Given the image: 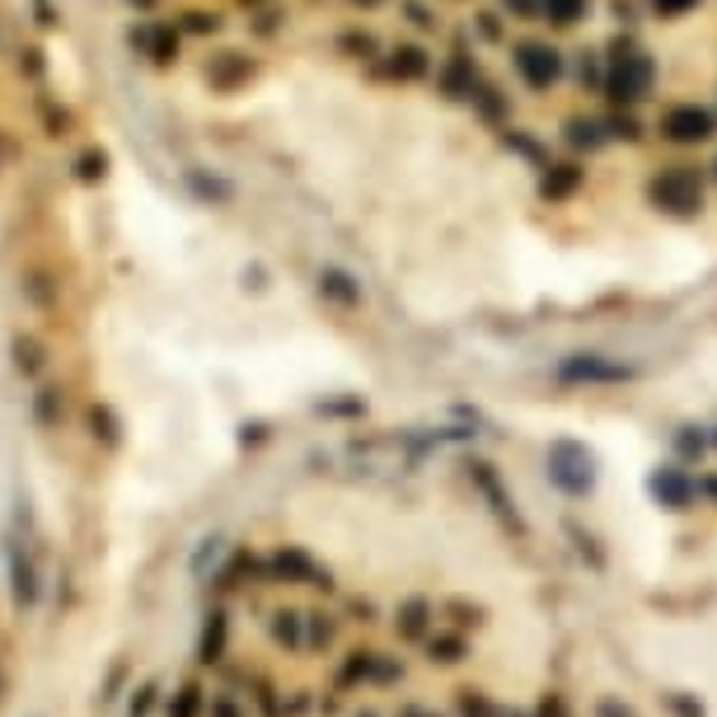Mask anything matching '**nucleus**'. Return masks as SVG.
I'll list each match as a JSON object with an SVG mask.
<instances>
[{
    "instance_id": "nucleus-2",
    "label": "nucleus",
    "mask_w": 717,
    "mask_h": 717,
    "mask_svg": "<svg viewBox=\"0 0 717 717\" xmlns=\"http://www.w3.org/2000/svg\"><path fill=\"white\" fill-rule=\"evenodd\" d=\"M20 295L33 305V310H52L57 305V295H61V287L52 282V272H43V268H29L24 277H20Z\"/></svg>"
},
{
    "instance_id": "nucleus-3",
    "label": "nucleus",
    "mask_w": 717,
    "mask_h": 717,
    "mask_svg": "<svg viewBox=\"0 0 717 717\" xmlns=\"http://www.w3.org/2000/svg\"><path fill=\"white\" fill-rule=\"evenodd\" d=\"M10 352H14V371L20 376H38L43 366H47V352H43V343L33 338V334H14V343H10Z\"/></svg>"
},
{
    "instance_id": "nucleus-4",
    "label": "nucleus",
    "mask_w": 717,
    "mask_h": 717,
    "mask_svg": "<svg viewBox=\"0 0 717 717\" xmlns=\"http://www.w3.org/2000/svg\"><path fill=\"white\" fill-rule=\"evenodd\" d=\"M103 173H109V150H99V146H90L76 160V183H99Z\"/></svg>"
},
{
    "instance_id": "nucleus-6",
    "label": "nucleus",
    "mask_w": 717,
    "mask_h": 717,
    "mask_svg": "<svg viewBox=\"0 0 717 717\" xmlns=\"http://www.w3.org/2000/svg\"><path fill=\"white\" fill-rule=\"evenodd\" d=\"M57 408H61V390H38V399H33V417H38L43 427H52Z\"/></svg>"
},
{
    "instance_id": "nucleus-7",
    "label": "nucleus",
    "mask_w": 717,
    "mask_h": 717,
    "mask_svg": "<svg viewBox=\"0 0 717 717\" xmlns=\"http://www.w3.org/2000/svg\"><path fill=\"white\" fill-rule=\"evenodd\" d=\"M20 76H29V80H43V76H47L43 47H24V52H20Z\"/></svg>"
},
{
    "instance_id": "nucleus-5",
    "label": "nucleus",
    "mask_w": 717,
    "mask_h": 717,
    "mask_svg": "<svg viewBox=\"0 0 717 717\" xmlns=\"http://www.w3.org/2000/svg\"><path fill=\"white\" fill-rule=\"evenodd\" d=\"M29 14H33V24H38L43 33H57L66 20H61V5H52V0H29Z\"/></svg>"
},
{
    "instance_id": "nucleus-8",
    "label": "nucleus",
    "mask_w": 717,
    "mask_h": 717,
    "mask_svg": "<svg viewBox=\"0 0 717 717\" xmlns=\"http://www.w3.org/2000/svg\"><path fill=\"white\" fill-rule=\"evenodd\" d=\"M90 427H94V436H103L109 446H117V423H113L109 408H90Z\"/></svg>"
},
{
    "instance_id": "nucleus-10",
    "label": "nucleus",
    "mask_w": 717,
    "mask_h": 717,
    "mask_svg": "<svg viewBox=\"0 0 717 717\" xmlns=\"http://www.w3.org/2000/svg\"><path fill=\"white\" fill-rule=\"evenodd\" d=\"M10 155H14V142H10V136H5V132H0V165H5V160H10Z\"/></svg>"
},
{
    "instance_id": "nucleus-1",
    "label": "nucleus",
    "mask_w": 717,
    "mask_h": 717,
    "mask_svg": "<svg viewBox=\"0 0 717 717\" xmlns=\"http://www.w3.org/2000/svg\"><path fill=\"white\" fill-rule=\"evenodd\" d=\"M165 20L206 94L343 76L366 249L436 334H642L717 295V0H231Z\"/></svg>"
},
{
    "instance_id": "nucleus-9",
    "label": "nucleus",
    "mask_w": 717,
    "mask_h": 717,
    "mask_svg": "<svg viewBox=\"0 0 717 717\" xmlns=\"http://www.w3.org/2000/svg\"><path fill=\"white\" fill-rule=\"evenodd\" d=\"M43 117H47V136H66V127H71V113H57L43 103Z\"/></svg>"
}]
</instances>
